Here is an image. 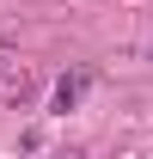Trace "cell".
Segmentation results:
<instances>
[{"mask_svg": "<svg viewBox=\"0 0 153 159\" xmlns=\"http://www.w3.org/2000/svg\"><path fill=\"white\" fill-rule=\"evenodd\" d=\"M147 55H153V43H147Z\"/></svg>", "mask_w": 153, "mask_h": 159, "instance_id": "obj_2", "label": "cell"}, {"mask_svg": "<svg viewBox=\"0 0 153 159\" xmlns=\"http://www.w3.org/2000/svg\"><path fill=\"white\" fill-rule=\"evenodd\" d=\"M86 86H92V74H86V67L61 74V80H55V98H49V110H55V116H67V110H74L80 98H86Z\"/></svg>", "mask_w": 153, "mask_h": 159, "instance_id": "obj_1", "label": "cell"}]
</instances>
